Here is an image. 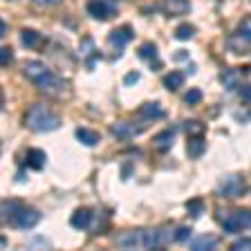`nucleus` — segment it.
Segmentation results:
<instances>
[{"label":"nucleus","instance_id":"obj_1","mask_svg":"<svg viewBox=\"0 0 251 251\" xmlns=\"http://www.w3.org/2000/svg\"><path fill=\"white\" fill-rule=\"evenodd\" d=\"M27 124H29L31 130H38V132H47V130H56L58 126H61V121H58V117L50 115L45 110V105H34V108L29 110V115H27Z\"/></svg>","mask_w":251,"mask_h":251},{"label":"nucleus","instance_id":"obj_23","mask_svg":"<svg viewBox=\"0 0 251 251\" xmlns=\"http://www.w3.org/2000/svg\"><path fill=\"white\" fill-rule=\"evenodd\" d=\"M235 220L240 222L242 229H251V211L249 209H240V211H235Z\"/></svg>","mask_w":251,"mask_h":251},{"label":"nucleus","instance_id":"obj_14","mask_svg":"<svg viewBox=\"0 0 251 251\" xmlns=\"http://www.w3.org/2000/svg\"><path fill=\"white\" fill-rule=\"evenodd\" d=\"M218 247V238L215 235H200L198 240L193 242V249L198 251H209V249H215Z\"/></svg>","mask_w":251,"mask_h":251},{"label":"nucleus","instance_id":"obj_26","mask_svg":"<svg viewBox=\"0 0 251 251\" xmlns=\"http://www.w3.org/2000/svg\"><path fill=\"white\" fill-rule=\"evenodd\" d=\"M238 36L245 38L247 43H251V16L249 18H245V21L240 23V29H238Z\"/></svg>","mask_w":251,"mask_h":251},{"label":"nucleus","instance_id":"obj_11","mask_svg":"<svg viewBox=\"0 0 251 251\" xmlns=\"http://www.w3.org/2000/svg\"><path fill=\"white\" fill-rule=\"evenodd\" d=\"M88 11H90V16H94V18H99V21L108 18V14H110L108 5H105L103 0H92V2H88Z\"/></svg>","mask_w":251,"mask_h":251},{"label":"nucleus","instance_id":"obj_13","mask_svg":"<svg viewBox=\"0 0 251 251\" xmlns=\"http://www.w3.org/2000/svg\"><path fill=\"white\" fill-rule=\"evenodd\" d=\"M112 132H115L117 137H121V139H130V137L137 132V128L130 124H126V121H117V124L112 126Z\"/></svg>","mask_w":251,"mask_h":251},{"label":"nucleus","instance_id":"obj_21","mask_svg":"<svg viewBox=\"0 0 251 251\" xmlns=\"http://www.w3.org/2000/svg\"><path fill=\"white\" fill-rule=\"evenodd\" d=\"M139 56L146 58V61H155V58H157V47H155V43H144V45L139 47Z\"/></svg>","mask_w":251,"mask_h":251},{"label":"nucleus","instance_id":"obj_2","mask_svg":"<svg viewBox=\"0 0 251 251\" xmlns=\"http://www.w3.org/2000/svg\"><path fill=\"white\" fill-rule=\"evenodd\" d=\"M41 213L34 209H23V206H16V211L11 213V225L18 226V229H31V226L38 225Z\"/></svg>","mask_w":251,"mask_h":251},{"label":"nucleus","instance_id":"obj_30","mask_svg":"<svg viewBox=\"0 0 251 251\" xmlns=\"http://www.w3.org/2000/svg\"><path fill=\"white\" fill-rule=\"evenodd\" d=\"M233 249H238V251H247V249H251V238H242V240H235Z\"/></svg>","mask_w":251,"mask_h":251},{"label":"nucleus","instance_id":"obj_29","mask_svg":"<svg viewBox=\"0 0 251 251\" xmlns=\"http://www.w3.org/2000/svg\"><path fill=\"white\" fill-rule=\"evenodd\" d=\"M188 238H191V229H188V226H182V229H177V233H175V240L177 242H186Z\"/></svg>","mask_w":251,"mask_h":251},{"label":"nucleus","instance_id":"obj_8","mask_svg":"<svg viewBox=\"0 0 251 251\" xmlns=\"http://www.w3.org/2000/svg\"><path fill=\"white\" fill-rule=\"evenodd\" d=\"M164 11L168 16H182L191 11V5H188V0H164Z\"/></svg>","mask_w":251,"mask_h":251},{"label":"nucleus","instance_id":"obj_24","mask_svg":"<svg viewBox=\"0 0 251 251\" xmlns=\"http://www.w3.org/2000/svg\"><path fill=\"white\" fill-rule=\"evenodd\" d=\"M222 226H225L226 233H238V231L242 229L240 222L235 220V215H231V218H222Z\"/></svg>","mask_w":251,"mask_h":251},{"label":"nucleus","instance_id":"obj_7","mask_svg":"<svg viewBox=\"0 0 251 251\" xmlns=\"http://www.w3.org/2000/svg\"><path fill=\"white\" fill-rule=\"evenodd\" d=\"M117 245L121 249H137V247H141V231H128V233L119 235Z\"/></svg>","mask_w":251,"mask_h":251},{"label":"nucleus","instance_id":"obj_22","mask_svg":"<svg viewBox=\"0 0 251 251\" xmlns=\"http://www.w3.org/2000/svg\"><path fill=\"white\" fill-rule=\"evenodd\" d=\"M186 209H188V213L193 215V218H200V215H202V211H204V202H202V200H200V198H195V200H188Z\"/></svg>","mask_w":251,"mask_h":251},{"label":"nucleus","instance_id":"obj_9","mask_svg":"<svg viewBox=\"0 0 251 251\" xmlns=\"http://www.w3.org/2000/svg\"><path fill=\"white\" fill-rule=\"evenodd\" d=\"M90 222H92V211H88V209L74 211V215L70 218V225H72L74 229H88Z\"/></svg>","mask_w":251,"mask_h":251},{"label":"nucleus","instance_id":"obj_33","mask_svg":"<svg viewBox=\"0 0 251 251\" xmlns=\"http://www.w3.org/2000/svg\"><path fill=\"white\" fill-rule=\"evenodd\" d=\"M240 97L245 101H251V85H242V88H240Z\"/></svg>","mask_w":251,"mask_h":251},{"label":"nucleus","instance_id":"obj_36","mask_svg":"<svg viewBox=\"0 0 251 251\" xmlns=\"http://www.w3.org/2000/svg\"><path fill=\"white\" fill-rule=\"evenodd\" d=\"M38 5H54V2H58V0H36Z\"/></svg>","mask_w":251,"mask_h":251},{"label":"nucleus","instance_id":"obj_28","mask_svg":"<svg viewBox=\"0 0 251 251\" xmlns=\"http://www.w3.org/2000/svg\"><path fill=\"white\" fill-rule=\"evenodd\" d=\"M222 81L226 83V88L233 90L235 88V81H238V72L235 70H229V72H225V76H222Z\"/></svg>","mask_w":251,"mask_h":251},{"label":"nucleus","instance_id":"obj_12","mask_svg":"<svg viewBox=\"0 0 251 251\" xmlns=\"http://www.w3.org/2000/svg\"><path fill=\"white\" fill-rule=\"evenodd\" d=\"M27 166L34 168V171L43 168L45 166V152L38 151V148H31V151L27 152Z\"/></svg>","mask_w":251,"mask_h":251},{"label":"nucleus","instance_id":"obj_34","mask_svg":"<svg viewBox=\"0 0 251 251\" xmlns=\"http://www.w3.org/2000/svg\"><path fill=\"white\" fill-rule=\"evenodd\" d=\"M90 50H94L92 41H83V47H81V54H90Z\"/></svg>","mask_w":251,"mask_h":251},{"label":"nucleus","instance_id":"obj_35","mask_svg":"<svg viewBox=\"0 0 251 251\" xmlns=\"http://www.w3.org/2000/svg\"><path fill=\"white\" fill-rule=\"evenodd\" d=\"M137 78H139V74H130V76H126V83H137Z\"/></svg>","mask_w":251,"mask_h":251},{"label":"nucleus","instance_id":"obj_31","mask_svg":"<svg viewBox=\"0 0 251 251\" xmlns=\"http://www.w3.org/2000/svg\"><path fill=\"white\" fill-rule=\"evenodd\" d=\"M0 61H2V65H9V63H11V50H9V47H5V50H2Z\"/></svg>","mask_w":251,"mask_h":251},{"label":"nucleus","instance_id":"obj_16","mask_svg":"<svg viewBox=\"0 0 251 251\" xmlns=\"http://www.w3.org/2000/svg\"><path fill=\"white\" fill-rule=\"evenodd\" d=\"M182 83H184V74L182 72H168L166 76H164V85H166L168 90H179L182 88Z\"/></svg>","mask_w":251,"mask_h":251},{"label":"nucleus","instance_id":"obj_17","mask_svg":"<svg viewBox=\"0 0 251 251\" xmlns=\"http://www.w3.org/2000/svg\"><path fill=\"white\" fill-rule=\"evenodd\" d=\"M38 41H41V34H38V31H34V29H23L21 31V43L25 47H36Z\"/></svg>","mask_w":251,"mask_h":251},{"label":"nucleus","instance_id":"obj_6","mask_svg":"<svg viewBox=\"0 0 251 251\" xmlns=\"http://www.w3.org/2000/svg\"><path fill=\"white\" fill-rule=\"evenodd\" d=\"M132 36H135V34H132V29L128 25H124V27H117V29L110 34V43H112V45H117V47H124L126 43L132 41Z\"/></svg>","mask_w":251,"mask_h":251},{"label":"nucleus","instance_id":"obj_19","mask_svg":"<svg viewBox=\"0 0 251 251\" xmlns=\"http://www.w3.org/2000/svg\"><path fill=\"white\" fill-rule=\"evenodd\" d=\"M204 148H206V146H204V141L200 139V137H193V139L188 141V155L193 157V159H198V157L202 155Z\"/></svg>","mask_w":251,"mask_h":251},{"label":"nucleus","instance_id":"obj_20","mask_svg":"<svg viewBox=\"0 0 251 251\" xmlns=\"http://www.w3.org/2000/svg\"><path fill=\"white\" fill-rule=\"evenodd\" d=\"M173 130H166V132H159V135L155 137V146L157 148H164V151H166V148H171L173 146Z\"/></svg>","mask_w":251,"mask_h":251},{"label":"nucleus","instance_id":"obj_3","mask_svg":"<svg viewBox=\"0 0 251 251\" xmlns=\"http://www.w3.org/2000/svg\"><path fill=\"white\" fill-rule=\"evenodd\" d=\"M171 238H175V235L168 233V229H148V231H141V247L155 249V247L166 245Z\"/></svg>","mask_w":251,"mask_h":251},{"label":"nucleus","instance_id":"obj_10","mask_svg":"<svg viewBox=\"0 0 251 251\" xmlns=\"http://www.w3.org/2000/svg\"><path fill=\"white\" fill-rule=\"evenodd\" d=\"M23 72H25V76H29L31 81H36V78H41L43 74L47 72V68L43 65V63H38V61H27Z\"/></svg>","mask_w":251,"mask_h":251},{"label":"nucleus","instance_id":"obj_5","mask_svg":"<svg viewBox=\"0 0 251 251\" xmlns=\"http://www.w3.org/2000/svg\"><path fill=\"white\" fill-rule=\"evenodd\" d=\"M34 83H36V88H38V90H43V92H56V90H61V88H63V81L56 76V74L50 72V70H47V72L43 74L41 78H36Z\"/></svg>","mask_w":251,"mask_h":251},{"label":"nucleus","instance_id":"obj_27","mask_svg":"<svg viewBox=\"0 0 251 251\" xmlns=\"http://www.w3.org/2000/svg\"><path fill=\"white\" fill-rule=\"evenodd\" d=\"M184 101H186L188 105H193V103H200V101H202V92H200V88H193V90H188V92L184 94Z\"/></svg>","mask_w":251,"mask_h":251},{"label":"nucleus","instance_id":"obj_18","mask_svg":"<svg viewBox=\"0 0 251 251\" xmlns=\"http://www.w3.org/2000/svg\"><path fill=\"white\" fill-rule=\"evenodd\" d=\"M139 115H141V117H146V119H157V117H162V115H164V110L159 108V103H146L144 108L139 110Z\"/></svg>","mask_w":251,"mask_h":251},{"label":"nucleus","instance_id":"obj_25","mask_svg":"<svg viewBox=\"0 0 251 251\" xmlns=\"http://www.w3.org/2000/svg\"><path fill=\"white\" fill-rule=\"evenodd\" d=\"M193 34H195L193 25H179L177 31H175V36H177L179 41H188V38H193Z\"/></svg>","mask_w":251,"mask_h":251},{"label":"nucleus","instance_id":"obj_32","mask_svg":"<svg viewBox=\"0 0 251 251\" xmlns=\"http://www.w3.org/2000/svg\"><path fill=\"white\" fill-rule=\"evenodd\" d=\"M184 130H188V132H202V126H198L195 121H186Z\"/></svg>","mask_w":251,"mask_h":251},{"label":"nucleus","instance_id":"obj_4","mask_svg":"<svg viewBox=\"0 0 251 251\" xmlns=\"http://www.w3.org/2000/svg\"><path fill=\"white\" fill-rule=\"evenodd\" d=\"M220 193L225 198H240L245 193V179L240 175H229V177H225V182L220 184Z\"/></svg>","mask_w":251,"mask_h":251},{"label":"nucleus","instance_id":"obj_15","mask_svg":"<svg viewBox=\"0 0 251 251\" xmlns=\"http://www.w3.org/2000/svg\"><path fill=\"white\" fill-rule=\"evenodd\" d=\"M76 139L81 141V144H85V146H97V144H99V135L92 132V130H88V128H78Z\"/></svg>","mask_w":251,"mask_h":251}]
</instances>
